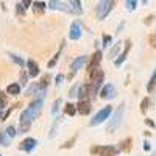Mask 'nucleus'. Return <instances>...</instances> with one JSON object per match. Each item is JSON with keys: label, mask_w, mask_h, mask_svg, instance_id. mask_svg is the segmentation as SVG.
Instances as JSON below:
<instances>
[{"label": "nucleus", "mask_w": 156, "mask_h": 156, "mask_svg": "<svg viewBox=\"0 0 156 156\" xmlns=\"http://www.w3.org/2000/svg\"><path fill=\"white\" fill-rule=\"evenodd\" d=\"M42 106H44V100H37V98L33 100L27 106V109L20 114V123H31L33 120H36L42 111Z\"/></svg>", "instance_id": "nucleus-1"}, {"label": "nucleus", "mask_w": 156, "mask_h": 156, "mask_svg": "<svg viewBox=\"0 0 156 156\" xmlns=\"http://www.w3.org/2000/svg\"><path fill=\"white\" fill-rule=\"evenodd\" d=\"M123 112H125V103H120L119 108L115 109L114 115L111 117V120L108 122V133H114L115 129L120 126L122 119H123Z\"/></svg>", "instance_id": "nucleus-2"}, {"label": "nucleus", "mask_w": 156, "mask_h": 156, "mask_svg": "<svg viewBox=\"0 0 156 156\" xmlns=\"http://www.w3.org/2000/svg\"><path fill=\"white\" fill-rule=\"evenodd\" d=\"M115 6V2H112V0H101V2L97 3L95 6V14H97V19L103 20L109 12L112 11V8Z\"/></svg>", "instance_id": "nucleus-3"}, {"label": "nucleus", "mask_w": 156, "mask_h": 156, "mask_svg": "<svg viewBox=\"0 0 156 156\" xmlns=\"http://www.w3.org/2000/svg\"><path fill=\"white\" fill-rule=\"evenodd\" d=\"M112 114V106H105V108H101L92 119H90V122H89V126H97V125H100V123H103L106 119H109V115Z\"/></svg>", "instance_id": "nucleus-4"}, {"label": "nucleus", "mask_w": 156, "mask_h": 156, "mask_svg": "<svg viewBox=\"0 0 156 156\" xmlns=\"http://www.w3.org/2000/svg\"><path fill=\"white\" fill-rule=\"evenodd\" d=\"M90 151L98 156H117L120 150L119 147H114V145H100V147H94Z\"/></svg>", "instance_id": "nucleus-5"}, {"label": "nucleus", "mask_w": 156, "mask_h": 156, "mask_svg": "<svg viewBox=\"0 0 156 156\" xmlns=\"http://www.w3.org/2000/svg\"><path fill=\"white\" fill-rule=\"evenodd\" d=\"M95 94H97V90L94 89V86L90 84V83H86V84H83V86L78 87L76 97L80 98V101H81V100H89L90 97H94Z\"/></svg>", "instance_id": "nucleus-6"}, {"label": "nucleus", "mask_w": 156, "mask_h": 156, "mask_svg": "<svg viewBox=\"0 0 156 156\" xmlns=\"http://www.w3.org/2000/svg\"><path fill=\"white\" fill-rule=\"evenodd\" d=\"M36 147H37V140L33 139V137L23 139L20 144H19V150H22V151H25V153H31Z\"/></svg>", "instance_id": "nucleus-7"}, {"label": "nucleus", "mask_w": 156, "mask_h": 156, "mask_svg": "<svg viewBox=\"0 0 156 156\" xmlns=\"http://www.w3.org/2000/svg\"><path fill=\"white\" fill-rule=\"evenodd\" d=\"M101 50H97L95 53L90 56V59H89V64H87V73L89 72H92V70H95V69H100V61H101Z\"/></svg>", "instance_id": "nucleus-8"}, {"label": "nucleus", "mask_w": 156, "mask_h": 156, "mask_svg": "<svg viewBox=\"0 0 156 156\" xmlns=\"http://www.w3.org/2000/svg\"><path fill=\"white\" fill-rule=\"evenodd\" d=\"M47 8L51 11H62V12H72L70 6L64 2H58V0H51V2L47 3Z\"/></svg>", "instance_id": "nucleus-9"}, {"label": "nucleus", "mask_w": 156, "mask_h": 156, "mask_svg": "<svg viewBox=\"0 0 156 156\" xmlns=\"http://www.w3.org/2000/svg\"><path fill=\"white\" fill-rule=\"evenodd\" d=\"M87 56L86 55H83V56H78V58H75L73 61H72V64H70V76L73 75V73H76L78 70H80L84 64L87 62Z\"/></svg>", "instance_id": "nucleus-10"}, {"label": "nucleus", "mask_w": 156, "mask_h": 156, "mask_svg": "<svg viewBox=\"0 0 156 156\" xmlns=\"http://www.w3.org/2000/svg\"><path fill=\"white\" fill-rule=\"evenodd\" d=\"M115 87L112 86V84H105L101 87V90H100V97L101 98H105V100H111V98H114L115 97Z\"/></svg>", "instance_id": "nucleus-11"}, {"label": "nucleus", "mask_w": 156, "mask_h": 156, "mask_svg": "<svg viewBox=\"0 0 156 156\" xmlns=\"http://www.w3.org/2000/svg\"><path fill=\"white\" fill-rule=\"evenodd\" d=\"M75 108H76V112L81 114V115H87V114L90 112V109H92L89 100H81V101H78L76 105H75Z\"/></svg>", "instance_id": "nucleus-12"}, {"label": "nucleus", "mask_w": 156, "mask_h": 156, "mask_svg": "<svg viewBox=\"0 0 156 156\" xmlns=\"http://www.w3.org/2000/svg\"><path fill=\"white\" fill-rule=\"evenodd\" d=\"M25 66H27V73H28V76L36 78V76L39 75V66H37V62H36V61L28 59L27 62H25Z\"/></svg>", "instance_id": "nucleus-13"}, {"label": "nucleus", "mask_w": 156, "mask_h": 156, "mask_svg": "<svg viewBox=\"0 0 156 156\" xmlns=\"http://www.w3.org/2000/svg\"><path fill=\"white\" fill-rule=\"evenodd\" d=\"M69 37L72 39V41H78V39L81 37V27H80V23L72 22V25H70V33H69Z\"/></svg>", "instance_id": "nucleus-14"}, {"label": "nucleus", "mask_w": 156, "mask_h": 156, "mask_svg": "<svg viewBox=\"0 0 156 156\" xmlns=\"http://www.w3.org/2000/svg\"><path fill=\"white\" fill-rule=\"evenodd\" d=\"M129 48H131V41L128 39V41L125 42V48H123V51L120 53V56H119V58H115V61H114V62H115V66H122V64H123V61H125L126 56H128Z\"/></svg>", "instance_id": "nucleus-15"}, {"label": "nucleus", "mask_w": 156, "mask_h": 156, "mask_svg": "<svg viewBox=\"0 0 156 156\" xmlns=\"http://www.w3.org/2000/svg\"><path fill=\"white\" fill-rule=\"evenodd\" d=\"M64 45H66V42L62 41V42H61V45H59V48H58V51L55 53V56L48 61V64H47V67H48V69H51V67H55V66H56V62H58V59H59V56H61V51H62Z\"/></svg>", "instance_id": "nucleus-16"}, {"label": "nucleus", "mask_w": 156, "mask_h": 156, "mask_svg": "<svg viewBox=\"0 0 156 156\" xmlns=\"http://www.w3.org/2000/svg\"><path fill=\"white\" fill-rule=\"evenodd\" d=\"M69 5H70V11L73 12V14H83V8H81V2L80 0H70L69 2Z\"/></svg>", "instance_id": "nucleus-17"}, {"label": "nucleus", "mask_w": 156, "mask_h": 156, "mask_svg": "<svg viewBox=\"0 0 156 156\" xmlns=\"http://www.w3.org/2000/svg\"><path fill=\"white\" fill-rule=\"evenodd\" d=\"M6 94H8V95H12V97L19 95V94H20V86H19L17 83H11V84H8V87H6Z\"/></svg>", "instance_id": "nucleus-18"}, {"label": "nucleus", "mask_w": 156, "mask_h": 156, "mask_svg": "<svg viewBox=\"0 0 156 156\" xmlns=\"http://www.w3.org/2000/svg\"><path fill=\"white\" fill-rule=\"evenodd\" d=\"M47 8V3L45 2H33V9L36 14H42Z\"/></svg>", "instance_id": "nucleus-19"}, {"label": "nucleus", "mask_w": 156, "mask_h": 156, "mask_svg": "<svg viewBox=\"0 0 156 156\" xmlns=\"http://www.w3.org/2000/svg\"><path fill=\"white\" fill-rule=\"evenodd\" d=\"M154 87H156V69H154L153 75L150 76V81H148V84H147V90H148V92H153Z\"/></svg>", "instance_id": "nucleus-20"}, {"label": "nucleus", "mask_w": 156, "mask_h": 156, "mask_svg": "<svg viewBox=\"0 0 156 156\" xmlns=\"http://www.w3.org/2000/svg\"><path fill=\"white\" fill-rule=\"evenodd\" d=\"M64 114H67V115H75V114H76L75 105H72V103H66V105H64Z\"/></svg>", "instance_id": "nucleus-21"}, {"label": "nucleus", "mask_w": 156, "mask_h": 156, "mask_svg": "<svg viewBox=\"0 0 156 156\" xmlns=\"http://www.w3.org/2000/svg\"><path fill=\"white\" fill-rule=\"evenodd\" d=\"M19 86H27V83H28V73H27V70H22L20 72V75H19Z\"/></svg>", "instance_id": "nucleus-22"}, {"label": "nucleus", "mask_w": 156, "mask_h": 156, "mask_svg": "<svg viewBox=\"0 0 156 156\" xmlns=\"http://www.w3.org/2000/svg\"><path fill=\"white\" fill-rule=\"evenodd\" d=\"M5 134H6L8 139H11V137H14V136L17 134V129L14 128V125H9V126H6V129H5Z\"/></svg>", "instance_id": "nucleus-23"}, {"label": "nucleus", "mask_w": 156, "mask_h": 156, "mask_svg": "<svg viewBox=\"0 0 156 156\" xmlns=\"http://www.w3.org/2000/svg\"><path fill=\"white\" fill-rule=\"evenodd\" d=\"M61 103H62V100H61V98H56V100L53 101V105H51V115H56V114H58Z\"/></svg>", "instance_id": "nucleus-24"}, {"label": "nucleus", "mask_w": 156, "mask_h": 156, "mask_svg": "<svg viewBox=\"0 0 156 156\" xmlns=\"http://www.w3.org/2000/svg\"><path fill=\"white\" fill-rule=\"evenodd\" d=\"M9 58L14 61L17 66H20V67H25V61L20 58V56H17V55H14V53H9Z\"/></svg>", "instance_id": "nucleus-25"}, {"label": "nucleus", "mask_w": 156, "mask_h": 156, "mask_svg": "<svg viewBox=\"0 0 156 156\" xmlns=\"http://www.w3.org/2000/svg\"><path fill=\"white\" fill-rule=\"evenodd\" d=\"M6 105H8V95L0 90V109H5Z\"/></svg>", "instance_id": "nucleus-26"}, {"label": "nucleus", "mask_w": 156, "mask_h": 156, "mask_svg": "<svg viewBox=\"0 0 156 156\" xmlns=\"http://www.w3.org/2000/svg\"><path fill=\"white\" fill-rule=\"evenodd\" d=\"M150 103H151V101H150V98H148V97H145L144 100L140 101V111L144 112V114L147 112V109H148V106H150Z\"/></svg>", "instance_id": "nucleus-27"}, {"label": "nucleus", "mask_w": 156, "mask_h": 156, "mask_svg": "<svg viewBox=\"0 0 156 156\" xmlns=\"http://www.w3.org/2000/svg\"><path fill=\"white\" fill-rule=\"evenodd\" d=\"M0 145H3V147H9V139L6 137L5 131H0Z\"/></svg>", "instance_id": "nucleus-28"}, {"label": "nucleus", "mask_w": 156, "mask_h": 156, "mask_svg": "<svg viewBox=\"0 0 156 156\" xmlns=\"http://www.w3.org/2000/svg\"><path fill=\"white\" fill-rule=\"evenodd\" d=\"M129 148H131V139H125L123 142H122V145H120V148L119 150H123V151H129Z\"/></svg>", "instance_id": "nucleus-29"}, {"label": "nucleus", "mask_w": 156, "mask_h": 156, "mask_svg": "<svg viewBox=\"0 0 156 156\" xmlns=\"http://www.w3.org/2000/svg\"><path fill=\"white\" fill-rule=\"evenodd\" d=\"M125 6H126L128 11H134L136 6H137V2H136V0H126V2H125Z\"/></svg>", "instance_id": "nucleus-30"}, {"label": "nucleus", "mask_w": 156, "mask_h": 156, "mask_svg": "<svg viewBox=\"0 0 156 156\" xmlns=\"http://www.w3.org/2000/svg\"><path fill=\"white\" fill-rule=\"evenodd\" d=\"M119 50H120V44H115L112 48H111V51H109V58H115L117 55H119Z\"/></svg>", "instance_id": "nucleus-31"}, {"label": "nucleus", "mask_w": 156, "mask_h": 156, "mask_svg": "<svg viewBox=\"0 0 156 156\" xmlns=\"http://www.w3.org/2000/svg\"><path fill=\"white\" fill-rule=\"evenodd\" d=\"M78 87H80L78 84H73V86L70 87V90H69V97H70V98H75V97H76V94H78Z\"/></svg>", "instance_id": "nucleus-32"}, {"label": "nucleus", "mask_w": 156, "mask_h": 156, "mask_svg": "<svg viewBox=\"0 0 156 156\" xmlns=\"http://www.w3.org/2000/svg\"><path fill=\"white\" fill-rule=\"evenodd\" d=\"M16 12H17V16H23V14H25V8H23L22 2L16 3Z\"/></svg>", "instance_id": "nucleus-33"}, {"label": "nucleus", "mask_w": 156, "mask_h": 156, "mask_svg": "<svg viewBox=\"0 0 156 156\" xmlns=\"http://www.w3.org/2000/svg\"><path fill=\"white\" fill-rule=\"evenodd\" d=\"M28 129H30V123H20L19 131H17V133H27Z\"/></svg>", "instance_id": "nucleus-34"}, {"label": "nucleus", "mask_w": 156, "mask_h": 156, "mask_svg": "<svg viewBox=\"0 0 156 156\" xmlns=\"http://www.w3.org/2000/svg\"><path fill=\"white\" fill-rule=\"evenodd\" d=\"M111 41H112V37L109 34H105V36H103V47H108L111 44Z\"/></svg>", "instance_id": "nucleus-35"}, {"label": "nucleus", "mask_w": 156, "mask_h": 156, "mask_svg": "<svg viewBox=\"0 0 156 156\" xmlns=\"http://www.w3.org/2000/svg\"><path fill=\"white\" fill-rule=\"evenodd\" d=\"M75 140H76V136H73V137H72L70 140H67V142H66V144H64V145L61 147V148H70V147L73 145V142H75Z\"/></svg>", "instance_id": "nucleus-36"}, {"label": "nucleus", "mask_w": 156, "mask_h": 156, "mask_svg": "<svg viewBox=\"0 0 156 156\" xmlns=\"http://www.w3.org/2000/svg\"><path fill=\"white\" fill-rule=\"evenodd\" d=\"M11 114V109H6L5 112H0V122H2V120H6V117Z\"/></svg>", "instance_id": "nucleus-37"}, {"label": "nucleus", "mask_w": 156, "mask_h": 156, "mask_svg": "<svg viewBox=\"0 0 156 156\" xmlns=\"http://www.w3.org/2000/svg\"><path fill=\"white\" fill-rule=\"evenodd\" d=\"M62 80H64V75H61V73H59V75H56V78H55V84H56V86H59V84L62 83Z\"/></svg>", "instance_id": "nucleus-38"}, {"label": "nucleus", "mask_w": 156, "mask_h": 156, "mask_svg": "<svg viewBox=\"0 0 156 156\" xmlns=\"http://www.w3.org/2000/svg\"><path fill=\"white\" fill-rule=\"evenodd\" d=\"M150 44H151V47L156 48V34H151L150 36Z\"/></svg>", "instance_id": "nucleus-39"}, {"label": "nucleus", "mask_w": 156, "mask_h": 156, "mask_svg": "<svg viewBox=\"0 0 156 156\" xmlns=\"http://www.w3.org/2000/svg\"><path fill=\"white\" fill-rule=\"evenodd\" d=\"M22 5H23V8H25V9H27V8L31 5V2H30V0H23V2H22Z\"/></svg>", "instance_id": "nucleus-40"}, {"label": "nucleus", "mask_w": 156, "mask_h": 156, "mask_svg": "<svg viewBox=\"0 0 156 156\" xmlns=\"http://www.w3.org/2000/svg\"><path fill=\"white\" fill-rule=\"evenodd\" d=\"M145 123H147L148 126H151V128H154V122H153V120H150V119H147V120H145Z\"/></svg>", "instance_id": "nucleus-41"}, {"label": "nucleus", "mask_w": 156, "mask_h": 156, "mask_svg": "<svg viewBox=\"0 0 156 156\" xmlns=\"http://www.w3.org/2000/svg\"><path fill=\"white\" fill-rule=\"evenodd\" d=\"M144 150H150V144H148V142H144Z\"/></svg>", "instance_id": "nucleus-42"}, {"label": "nucleus", "mask_w": 156, "mask_h": 156, "mask_svg": "<svg viewBox=\"0 0 156 156\" xmlns=\"http://www.w3.org/2000/svg\"><path fill=\"white\" fill-rule=\"evenodd\" d=\"M151 20H153V16H148V17H147V20H145V23H150Z\"/></svg>", "instance_id": "nucleus-43"}, {"label": "nucleus", "mask_w": 156, "mask_h": 156, "mask_svg": "<svg viewBox=\"0 0 156 156\" xmlns=\"http://www.w3.org/2000/svg\"><path fill=\"white\" fill-rule=\"evenodd\" d=\"M0 156H2V154H0Z\"/></svg>", "instance_id": "nucleus-44"}]
</instances>
